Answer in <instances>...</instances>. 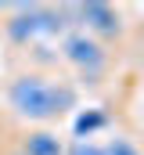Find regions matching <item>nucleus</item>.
<instances>
[{"label": "nucleus", "instance_id": "423d86ee", "mask_svg": "<svg viewBox=\"0 0 144 155\" xmlns=\"http://www.w3.org/2000/svg\"><path fill=\"white\" fill-rule=\"evenodd\" d=\"M108 126V116L101 112V108H79V116H76V123H72V141H90L97 130H105Z\"/></svg>", "mask_w": 144, "mask_h": 155}, {"label": "nucleus", "instance_id": "1a4fd4ad", "mask_svg": "<svg viewBox=\"0 0 144 155\" xmlns=\"http://www.w3.org/2000/svg\"><path fill=\"white\" fill-rule=\"evenodd\" d=\"M0 155H22V152H18V148L11 144V148H4V152H0Z\"/></svg>", "mask_w": 144, "mask_h": 155}, {"label": "nucleus", "instance_id": "7ed1b4c3", "mask_svg": "<svg viewBox=\"0 0 144 155\" xmlns=\"http://www.w3.org/2000/svg\"><path fill=\"white\" fill-rule=\"evenodd\" d=\"M69 33V18L65 7H43V4H18L11 18H4V36L15 47H40L43 40L65 36Z\"/></svg>", "mask_w": 144, "mask_h": 155}, {"label": "nucleus", "instance_id": "39448f33", "mask_svg": "<svg viewBox=\"0 0 144 155\" xmlns=\"http://www.w3.org/2000/svg\"><path fill=\"white\" fill-rule=\"evenodd\" d=\"M15 148L22 155H65V141L51 126H25L15 141Z\"/></svg>", "mask_w": 144, "mask_h": 155}, {"label": "nucleus", "instance_id": "20e7f679", "mask_svg": "<svg viewBox=\"0 0 144 155\" xmlns=\"http://www.w3.org/2000/svg\"><path fill=\"white\" fill-rule=\"evenodd\" d=\"M76 15L72 29H83L87 36L101 40V43H119L123 33H126V22H123V11L112 7V4H79V7H69Z\"/></svg>", "mask_w": 144, "mask_h": 155}, {"label": "nucleus", "instance_id": "6e6552de", "mask_svg": "<svg viewBox=\"0 0 144 155\" xmlns=\"http://www.w3.org/2000/svg\"><path fill=\"white\" fill-rule=\"evenodd\" d=\"M65 155H108L105 144H94V141H69Z\"/></svg>", "mask_w": 144, "mask_h": 155}, {"label": "nucleus", "instance_id": "f257e3e1", "mask_svg": "<svg viewBox=\"0 0 144 155\" xmlns=\"http://www.w3.org/2000/svg\"><path fill=\"white\" fill-rule=\"evenodd\" d=\"M7 112L25 126H54L69 119L79 105V90L65 72L58 69H18L4 83Z\"/></svg>", "mask_w": 144, "mask_h": 155}, {"label": "nucleus", "instance_id": "0eeeda50", "mask_svg": "<svg viewBox=\"0 0 144 155\" xmlns=\"http://www.w3.org/2000/svg\"><path fill=\"white\" fill-rule=\"evenodd\" d=\"M105 152L108 155H141V148L130 141V137H123V134H115L112 141H105Z\"/></svg>", "mask_w": 144, "mask_h": 155}, {"label": "nucleus", "instance_id": "f03ea898", "mask_svg": "<svg viewBox=\"0 0 144 155\" xmlns=\"http://www.w3.org/2000/svg\"><path fill=\"white\" fill-rule=\"evenodd\" d=\"M58 61H65L79 83L87 87H97L112 76V65H115V47H108L101 40L87 36L83 29H69L61 36V54Z\"/></svg>", "mask_w": 144, "mask_h": 155}]
</instances>
